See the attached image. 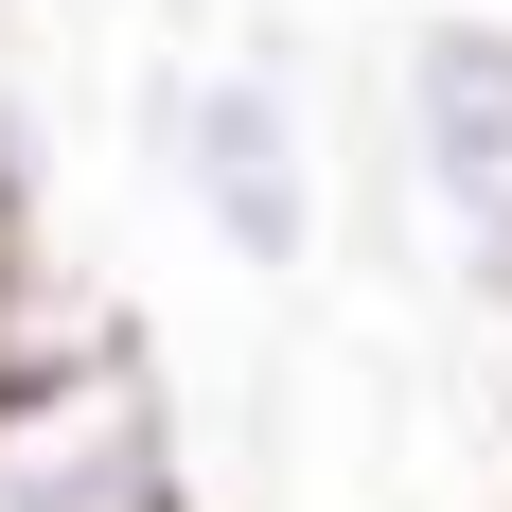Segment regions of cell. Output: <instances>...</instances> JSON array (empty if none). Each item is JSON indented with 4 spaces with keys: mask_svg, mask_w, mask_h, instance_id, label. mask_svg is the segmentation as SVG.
Wrapping results in <instances>:
<instances>
[{
    "mask_svg": "<svg viewBox=\"0 0 512 512\" xmlns=\"http://www.w3.org/2000/svg\"><path fill=\"white\" fill-rule=\"evenodd\" d=\"M495 318H512V301H495Z\"/></svg>",
    "mask_w": 512,
    "mask_h": 512,
    "instance_id": "8992f818",
    "label": "cell"
},
{
    "mask_svg": "<svg viewBox=\"0 0 512 512\" xmlns=\"http://www.w3.org/2000/svg\"><path fill=\"white\" fill-rule=\"evenodd\" d=\"M0 512H195L177 389L124 318H89L71 354H0Z\"/></svg>",
    "mask_w": 512,
    "mask_h": 512,
    "instance_id": "6da1fadb",
    "label": "cell"
},
{
    "mask_svg": "<svg viewBox=\"0 0 512 512\" xmlns=\"http://www.w3.org/2000/svg\"><path fill=\"white\" fill-rule=\"evenodd\" d=\"M142 159L177 177L230 265H318V106L301 71H265V53H195V71H142Z\"/></svg>",
    "mask_w": 512,
    "mask_h": 512,
    "instance_id": "7a4b0ae2",
    "label": "cell"
},
{
    "mask_svg": "<svg viewBox=\"0 0 512 512\" xmlns=\"http://www.w3.org/2000/svg\"><path fill=\"white\" fill-rule=\"evenodd\" d=\"M18 265H36V248H0V283H18Z\"/></svg>",
    "mask_w": 512,
    "mask_h": 512,
    "instance_id": "5b68a950",
    "label": "cell"
},
{
    "mask_svg": "<svg viewBox=\"0 0 512 512\" xmlns=\"http://www.w3.org/2000/svg\"><path fill=\"white\" fill-rule=\"evenodd\" d=\"M389 142L477 301H512V0H424L389 53Z\"/></svg>",
    "mask_w": 512,
    "mask_h": 512,
    "instance_id": "3957f363",
    "label": "cell"
},
{
    "mask_svg": "<svg viewBox=\"0 0 512 512\" xmlns=\"http://www.w3.org/2000/svg\"><path fill=\"white\" fill-rule=\"evenodd\" d=\"M36 195H53V124H36L18 36H0V248H36Z\"/></svg>",
    "mask_w": 512,
    "mask_h": 512,
    "instance_id": "277c9868",
    "label": "cell"
}]
</instances>
